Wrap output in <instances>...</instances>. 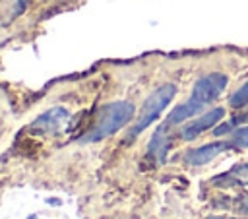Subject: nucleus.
<instances>
[{
    "label": "nucleus",
    "mask_w": 248,
    "mask_h": 219,
    "mask_svg": "<svg viewBox=\"0 0 248 219\" xmlns=\"http://www.w3.org/2000/svg\"><path fill=\"white\" fill-rule=\"evenodd\" d=\"M68 120H70V110L66 107H50L31 122L29 130L39 136H52L64 124H68Z\"/></svg>",
    "instance_id": "39448f33"
},
{
    "label": "nucleus",
    "mask_w": 248,
    "mask_h": 219,
    "mask_svg": "<svg viewBox=\"0 0 248 219\" xmlns=\"http://www.w3.org/2000/svg\"><path fill=\"white\" fill-rule=\"evenodd\" d=\"M176 93H178V87H176V83H172V81H165V83L157 85V87L145 97V101L141 103L140 112H138V116L134 118L132 126H130L128 140L138 138L147 126H151V124L161 116V112L170 105V101L176 97Z\"/></svg>",
    "instance_id": "f03ea898"
},
{
    "label": "nucleus",
    "mask_w": 248,
    "mask_h": 219,
    "mask_svg": "<svg viewBox=\"0 0 248 219\" xmlns=\"http://www.w3.org/2000/svg\"><path fill=\"white\" fill-rule=\"evenodd\" d=\"M169 130H170V126H167L165 122L159 124V126L155 128V132H153L149 143H147V151H149V155L155 157L159 163L165 161L167 151H169V147H170V134H169Z\"/></svg>",
    "instance_id": "6e6552de"
},
{
    "label": "nucleus",
    "mask_w": 248,
    "mask_h": 219,
    "mask_svg": "<svg viewBox=\"0 0 248 219\" xmlns=\"http://www.w3.org/2000/svg\"><path fill=\"white\" fill-rule=\"evenodd\" d=\"M136 118V105L132 101H112L99 109L89 130L79 138L83 143H95L105 138L114 136L124 126L132 124Z\"/></svg>",
    "instance_id": "f257e3e1"
},
{
    "label": "nucleus",
    "mask_w": 248,
    "mask_h": 219,
    "mask_svg": "<svg viewBox=\"0 0 248 219\" xmlns=\"http://www.w3.org/2000/svg\"><path fill=\"white\" fill-rule=\"evenodd\" d=\"M232 141L231 140H217V141H209V143H203L200 147H194L190 149L186 155H184V161L192 167H200V165H205L209 163L211 159H215L219 153L227 151V149H232Z\"/></svg>",
    "instance_id": "423d86ee"
},
{
    "label": "nucleus",
    "mask_w": 248,
    "mask_h": 219,
    "mask_svg": "<svg viewBox=\"0 0 248 219\" xmlns=\"http://www.w3.org/2000/svg\"><path fill=\"white\" fill-rule=\"evenodd\" d=\"M29 0H0V21L8 23L25 12Z\"/></svg>",
    "instance_id": "9d476101"
},
{
    "label": "nucleus",
    "mask_w": 248,
    "mask_h": 219,
    "mask_svg": "<svg viewBox=\"0 0 248 219\" xmlns=\"http://www.w3.org/2000/svg\"><path fill=\"white\" fill-rule=\"evenodd\" d=\"M227 107H229L231 110H234V112L248 109V78H246L236 89H232V91L229 93V97H227Z\"/></svg>",
    "instance_id": "1a4fd4ad"
},
{
    "label": "nucleus",
    "mask_w": 248,
    "mask_h": 219,
    "mask_svg": "<svg viewBox=\"0 0 248 219\" xmlns=\"http://www.w3.org/2000/svg\"><path fill=\"white\" fill-rule=\"evenodd\" d=\"M229 140L232 141V145L236 149H248V124L246 126H236L229 134Z\"/></svg>",
    "instance_id": "9b49d317"
},
{
    "label": "nucleus",
    "mask_w": 248,
    "mask_h": 219,
    "mask_svg": "<svg viewBox=\"0 0 248 219\" xmlns=\"http://www.w3.org/2000/svg\"><path fill=\"white\" fill-rule=\"evenodd\" d=\"M229 74L223 72V70H209V72H203L196 78V81L192 83V89H190V97H194L196 101H200L203 107H209L213 103H217L227 87H229Z\"/></svg>",
    "instance_id": "7ed1b4c3"
},
{
    "label": "nucleus",
    "mask_w": 248,
    "mask_h": 219,
    "mask_svg": "<svg viewBox=\"0 0 248 219\" xmlns=\"http://www.w3.org/2000/svg\"><path fill=\"white\" fill-rule=\"evenodd\" d=\"M211 219H215V217H211Z\"/></svg>",
    "instance_id": "2eb2a0df"
},
{
    "label": "nucleus",
    "mask_w": 248,
    "mask_h": 219,
    "mask_svg": "<svg viewBox=\"0 0 248 219\" xmlns=\"http://www.w3.org/2000/svg\"><path fill=\"white\" fill-rule=\"evenodd\" d=\"M27 219H39V215H37V213H33V215H29Z\"/></svg>",
    "instance_id": "f8f14e48"
},
{
    "label": "nucleus",
    "mask_w": 248,
    "mask_h": 219,
    "mask_svg": "<svg viewBox=\"0 0 248 219\" xmlns=\"http://www.w3.org/2000/svg\"><path fill=\"white\" fill-rule=\"evenodd\" d=\"M225 116H227V107H221V105L211 107V109L203 110L202 114H198V116L190 118L188 122H184L180 126L178 136H180L182 141H192V140L200 138L203 132L213 130L221 120H225Z\"/></svg>",
    "instance_id": "20e7f679"
},
{
    "label": "nucleus",
    "mask_w": 248,
    "mask_h": 219,
    "mask_svg": "<svg viewBox=\"0 0 248 219\" xmlns=\"http://www.w3.org/2000/svg\"><path fill=\"white\" fill-rule=\"evenodd\" d=\"M207 107H203L200 101H196L194 97H186L182 103H178L169 114H167V118H165V124L167 126H170V128H174V126H182L186 120H190V118H194V116H198V114H202L203 110H205Z\"/></svg>",
    "instance_id": "0eeeda50"
},
{
    "label": "nucleus",
    "mask_w": 248,
    "mask_h": 219,
    "mask_svg": "<svg viewBox=\"0 0 248 219\" xmlns=\"http://www.w3.org/2000/svg\"><path fill=\"white\" fill-rule=\"evenodd\" d=\"M246 211H248V203H246Z\"/></svg>",
    "instance_id": "ddd939ff"
},
{
    "label": "nucleus",
    "mask_w": 248,
    "mask_h": 219,
    "mask_svg": "<svg viewBox=\"0 0 248 219\" xmlns=\"http://www.w3.org/2000/svg\"><path fill=\"white\" fill-rule=\"evenodd\" d=\"M0 134H2V128H0Z\"/></svg>",
    "instance_id": "4468645a"
}]
</instances>
